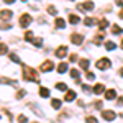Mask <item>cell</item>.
I'll use <instances>...</instances> for the list:
<instances>
[{"instance_id":"9a60e30c","label":"cell","mask_w":123,"mask_h":123,"mask_svg":"<svg viewBox=\"0 0 123 123\" xmlns=\"http://www.w3.org/2000/svg\"><path fill=\"white\" fill-rule=\"evenodd\" d=\"M105 48H107L108 51H113L115 48H117V44H115L113 41H105Z\"/></svg>"},{"instance_id":"30bf717a","label":"cell","mask_w":123,"mask_h":123,"mask_svg":"<svg viewBox=\"0 0 123 123\" xmlns=\"http://www.w3.org/2000/svg\"><path fill=\"white\" fill-rule=\"evenodd\" d=\"M12 15H13V13H12L10 10H2V12H0V18L2 20H10Z\"/></svg>"},{"instance_id":"7a4b0ae2","label":"cell","mask_w":123,"mask_h":123,"mask_svg":"<svg viewBox=\"0 0 123 123\" xmlns=\"http://www.w3.org/2000/svg\"><path fill=\"white\" fill-rule=\"evenodd\" d=\"M97 69H102V71H105V69H108L110 67V61L107 59V57H102V59H98L97 61Z\"/></svg>"},{"instance_id":"e0dca14e","label":"cell","mask_w":123,"mask_h":123,"mask_svg":"<svg viewBox=\"0 0 123 123\" xmlns=\"http://www.w3.org/2000/svg\"><path fill=\"white\" fill-rule=\"evenodd\" d=\"M66 26V21L62 18H56V28H64Z\"/></svg>"},{"instance_id":"e575fe53","label":"cell","mask_w":123,"mask_h":123,"mask_svg":"<svg viewBox=\"0 0 123 123\" xmlns=\"http://www.w3.org/2000/svg\"><path fill=\"white\" fill-rule=\"evenodd\" d=\"M82 89H84L85 92H90V87H89V85H82Z\"/></svg>"},{"instance_id":"74e56055","label":"cell","mask_w":123,"mask_h":123,"mask_svg":"<svg viewBox=\"0 0 123 123\" xmlns=\"http://www.w3.org/2000/svg\"><path fill=\"white\" fill-rule=\"evenodd\" d=\"M117 5H120V7H123V0H117Z\"/></svg>"},{"instance_id":"8d00e7d4","label":"cell","mask_w":123,"mask_h":123,"mask_svg":"<svg viewBox=\"0 0 123 123\" xmlns=\"http://www.w3.org/2000/svg\"><path fill=\"white\" fill-rule=\"evenodd\" d=\"M95 107L97 108H102V102H95Z\"/></svg>"},{"instance_id":"d6a6232c","label":"cell","mask_w":123,"mask_h":123,"mask_svg":"<svg viewBox=\"0 0 123 123\" xmlns=\"http://www.w3.org/2000/svg\"><path fill=\"white\" fill-rule=\"evenodd\" d=\"M26 120H28V118H26L25 115H20V117H18V122H21V123H23V122H26Z\"/></svg>"},{"instance_id":"8992f818","label":"cell","mask_w":123,"mask_h":123,"mask_svg":"<svg viewBox=\"0 0 123 123\" xmlns=\"http://www.w3.org/2000/svg\"><path fill=\"white\" fill-rule=\"evenodd\" d=\"M51 69H54V64H53V61H44V62L41 64V71H43V72H49Z\"/></svg>"},{"instance_id":"ffe728a7","label":"cell","mask_w":123,"mask_h":123,"mask_svg":"<svg viewBox=\"0 0 123 123\" xmlns=\"http://www.w3.org/2000/svg\"><path fill=\"white\" fill-rule=\"evenodd\" d=\"M10 59L13 61V62H17V64H21V61H20V57L15 54V53H10Z\"/></svg>"},{"instance_id":"9c48e42d","label":"cell","mask_w":123,"mask_h":123,"mask_svg":"<svg viewBox=\"0 0 123 123\" xmlns=\"http://www.w3.org/2000/svg\"><path fill=\"white\" fill-rule=\"evenodd\" d=\"M64 100H66V102H72V100H76V92H74V90H67L66 95H64Z\"/></svg>"},{"instance_id":"ab89813d","label":"cell","mask_w":123,"mask_h":123,"mask_svg":"<svg viewBox=\"0 0 123 123\" xmlns=\"http://www.w3.org/2000/svg\"><path fill=\"white\" fill-rule=\"evenodd\" d=\"M118 17H120V18H123V10L120 12V13H118Z\"/></svg>"},{"instance_id":"4316f807","label":"cell","mask_w":123,"mask_h":123,"mask_svg":"<svg viewBox=\"0 0 123 123\" xmlns=\"http://www.w3.org/2000/svg\"><path fill=\"white\" fill-rule=\"evenodd\" d=\"M84 25H85V26H92V25H94V20H92V18H85L84 20Z\"/></svg>"},{"instance_id":"ac0fdd59","label":"cell","mask_w":123,"mask_h":123,"mask_svg":"<svg viewBox=\"0 0 123 123\" xmlns=\"http://www.w3.org/2000/svg\"><path fill=\"white\" fill-rule=\"evenodd\" d=\"M107 26H108V21H107L105 18H102L100 21H98V28H100V30H105Z\"/></svg>"},{"instance_id":"83f0119b","label":"cell","mask_w":123,"mask_h":123,"mask_svg":"<svg viewBox=\"0 0 123 123\" xmlns=\"http://www.w3.org/2000/svg\"><path fill=\"white\" fill-rule=\"evenodd\" d=\"M56 89H57V90H66L67 85H66V84H62V82H59V84L56 85Z\"/></svg>"},{"instance_id":"d590c367","label":"cell","mask_w":123,"mask_h":123,"mask_svg":"<svg viewBox=\"0 0 123 123\" xmlns=\"http://www.w3.org/2000/svg\"><path fill=\"white\" fill-rule=\"evenodd\" d=\"M117 104H118V105H123V97H120V98L117 100Z\"/></svg>"},{"instance_id":"52a82bcc","label":"cell","mask_w":123,"mask_h":123,"mask_svg":"<svg viewBox=\"0 0 123 123\" xmlns=\"http://www.w3.org/2000/svg\"><path fill=\"white\" fill-rule=\"evenodd\" d=\"M56 56L57 57H66L67 56V46H59L56 49Z\"/></svg>"},{"instance_id":"b9f144b4","label":"cell","mask_w":123,"mask_h":123,"mask_svg":"<svg viewBox=\"0 0 123 123\" xmlns=\"http://www.w3.org/2000/svg\"><path fill=\"white\" fill-rule=\"evenodd\" d=\"M122 48H123V41H122Z\"/></svg>"},{"instance_id":"8fae6325","label":"cell","mask_w":123,"mask_h":123,"mask_svg":"<svg viewBox=\"0 0 123 123\" xmlns=\"http://www.w3.org/2000/svg\"><path fill=\"white\" fill-rule=\"evenodd\" d=\"M115 95H117V92H115L113 89H110V90H107V92H105V98H107V100H113Z\"/></svg>"},{"instance_id":"277c9868","label":"cell","mask_w":123,"mask_h":123,"mask_svg":"<svg viewBox=\"0 0 123 123\" xmlns=\"http://www.w3.org/2000/svg\"><path fill=\"white\" fill-rule=\"evenodd\" d=\"M30 23H31V17H30V15H23V17L20 18V26H21V28H26Z\"/></svg>"},{"instance_id":"60d3db41","label":"cell","mask_w":123,"mask_h":123,"mask_svg":"<svg viewBox=\"0 0 123 123\" xmlns=\"http://www.w3.org/2000/svg\"><path fill=\"white\" fill-rule=\"evenodd\" d=\"M120 76H123V67H122V69H120Z\"/></svg>"},{"instance_id":"4fadbf2b","label":"cell","mask_w":123,"mask_h":123,"mask_svg":"<svg viewBox=\"0 0 123 123\" xmlns=\"http://www.w3.org/2000/svg\"><path fill=\"white\" fill-rule=\"evenodd\" d=\"M105 90V87H104V84H97L94 87V94H102Z\"/></svg>"},{"instance_id":"603a6c76","label":"cell","mask_w":123,"mask_h":123,"mask_svg":"<svg viewBox=\"0 0 123 123\" xmlns=\"http://www.w3.org/2000/svg\"><path fill=\"white\" fill-rule=\"evenodd\" d=\"M51 107H54V108H59V107H61V100H57V98H53V100H51Z\"/></svg>"},{"instance_id":"1f68e13d","label":"cell","mask_w":123,"mask_h":123,"mask_svg":"<svg viewBox=\"0 0 123 123\" xmlns=\"http://www.w3.org/2000/svg\"><path fill=\"white\" fill-rule=\"evenodd\" d=\"M69 61H71V62H76V61H77V54H71Z\"/></svg>"},{"instance_id":"4dcf8cb0","label":"cell","mask_w":123,"mask_h":123,"mask_svg":"<svg viewBox=\"0 0 123 123\" xmlns=\"http://www.w3.org/2000/svg\"><path fill=\"white\" fill-rule=\"evenodd\" d=\"M48 12H49L51 15H56V8H54V7H48Z\"/></svg>"},{"instance_id":"d6986e66","label":"cell","mask_w":123,"mask_h":123,"mask_svg":"<svg viewBox=\"0 0 123 123\" xmlns=\"http://www.w3.org/2000/svg\"><path fill=\"white\" fill-rule=\"evenodd\" d=\"M69 21H71L72 25H77V23H79V17L72 13V15H69Z\"/></svg>"},{"instance_id":"ba28073f","label":"cell","mask_w":123,"mask_h":123,"mask_svg":"<svg viewBox=\"0 0 123 123\" xmlns=\"http://www.w3.org/2000/svg\"><path fill=\"white\" fill-rule=\"evenodd\" d=\"M71 41H72L74 44H77V46H79V44H82V41H84V38H82L80 35H77V33H74V35L71 36Z\"/></svg>"},{"instance_id":"3957f363","label":"cell","mask_w":123,"mask_h":123,"mask_svg":"<svg viewBox=\"0 0 123 123\" xmlns=\"http://www.w3.org/2000/svg\"><path fill=\"white\" fill-rule=\"evenodd\" d=\"M102 117H104V120H107V122H112V120H115L117 113L112 112V110H105V112H102Z\"/></svg>"},{"instance_id":"484cf974","label":"cell","mask_w":123,"mask_h":123,"mask_svg":"<svg viewBox=\"0 0 123 123\" xmlns=\"http://www.w3.org/2000/svg\"><path fill=\"white\" fill-rule=\"evenodd\" d=\"M8 51V48H7V44H3V43H0V54H5Z\"/></svg>"},{"instance_id":"5bb4252c","label":"cell","mask_w":123,"mask_h":123,"mask_svg":"<svg viewBox=\"0 0 123 123\" xmlns=\"http://www.w3.org/2000/svg\"><path fill=\"white\" fill-rule=\"evenodd\" d=\"M66 71H67V64L66 62H61V64L57 66V72H59V74H62V72H66Z\"/></svg>"},{"instance_id":"44dd1931","label":"cell","mask_w":123,"mask_h":123,"mask_svg":"<svg viewBox=\"0 0 123 123\" xmlns=\"http://www.w3.org/2000/svg\"><path fill=\"white\" fill-rule=\"evenodd\" d=\"M122 31H123V30L120 28L118 25H113V26H112V33H113V35H120Z\"/></svg>"},{"instance_id":"f35d334b","label":"cell","mask_w":123,"mask_h":123,"mask_svg":"<svg viewBox=\"0 0 123 123\" xmlns=\"http://www.w3.org/2000/svg\"><path fill=\"white\" fill-rule=\"evenodd\" d=\"M3 2H5V3H13L15 0H3Z\"/></svg>"},{"instance_id":"2e32d148","label":"cell","mask_w":123,"mask_h":123,"mask_svg":"<svg viewBox=\"0 0 123 123\" xmlns=\"http://www.w3.org/2000/svg\"><path fill=\"white\" fill-rule=\"evenodd\" d=\"M39 95L46 98V97H49V90H48L46 87H39Z\"/></svg>"},{"instance_id":"5b68a950","label":"cell","mask_w":123,"mask_h":123,"mask_svg":"<svg viewBox=\"0 0 123 123\" xmlns=\"http://www.w3.org/2000/svg\"><path fill=\"white\" fill-rule=\"evenodd\" d=\"M77 8L79 10H94V2H84V3H79L77 5Z\"/></svg>"},{"instance_id":"836d02e7","label":"cell","mask_w":123,"mask_h":123,"mask_svg":"<svg viewBox=\"0 0 123 123\" xmlns=\"http://www.w3.org/2000/svg\"><path fill=\"white\" fill-rule=\"evenodd\" d=\"M87 79H89V80H94V79H95V76L92 74V72H87Z\"/></svg>"},{"instance_id":"6da1fadb","label":"cell","mask_w":123,"mask_h":123,"mask_svg":"<svg viewBox=\"0 0 123 123\" xmlns=\"http://www.w3.org/2000/svg\"><path fill=\"white\" fill-rule=\"evenodd\" d=\"M23 79H25V80L38 82L39 76H38V72H36L35 69H31V67H28V66H25V64H23Z\"/></svg>"},{"instance_id":"f1b7e54d","label":"cell","mask_w":123,"mask_h":123,"mask_svg":"<svg viewBox=\"0 0 123 123\" xmlns=\"http://www.w3.org/2000/svg\"><path fill=\"white\" fill-rule=\"evenodd\" d=\"M25 95H26V92H25V90H18V92H17V98H23V97H25Z\"/></svg>"},{"instance_id":"7402d4cb","label":"cell","mask_w":123,"mask_h":123,"mask_svg":"<svg viewBox=\"0 0 123 123\" xmlns=\"http://www.w3.org/2000/svg\"><path fill=\"white\" fill-rule=\"evenodd\" d=\"M89 64H90L89 59H80V67L82 69H89Z\"/></svg>"},{"instance_id":"7c38bea8","label":"cell","mask_w":123,"mask_h":123,"mask_svg":"<svg viewBox=\"0 0 123 123\" xmlns=\"http://www.w3.org/2000/svg\"><path fill=\"white\" fill-rule=\"evenodd\" d=\"M0 84H12V85H17V80H13V79H7V77H0Z\"/></svg>"},{"instance_id":"d4e9b609","label":"cell","mask_w":123,"mask_h":123,"mask_svg":"<svg viewBox=\"0 0 123 123\" xmlns=\"http://www.w3.org/2000/svg\"><path fill=\"white\" fill-rule=\"evenodd\" d=\"M33 38H35V36H33L31 31H26V33H25V39H26V41H33Z\"/></svg>"},{"instance_id":"f546056e","label":"cell","mask_w":123,"mask_h":123,"mask_svg":"<svg viewBox=\"0 0 123 123\" xmlns=\"http://www.w3.org/2000/svg\"><path fill=\"white\" fill-rule=\"evenodd\" d=\"M85 120H87L89 123H95V122H97V118H95V117H87Z\"/></svg>"},{"instance_id":"cb8c5ba5","label":"cell","mask_w":123,"mask_h":123,"mask_svg":"<svg viewBox=\"0 0 123 123\" xmlns=\"http://www.w3.org/2000/svg\"><path fill=\"white\" fill-rule=\"evenodd\" d=\"M31 43H33L35 46H41V44H43V39H41V38H33Z\"/></svg>"}]
</instances>
